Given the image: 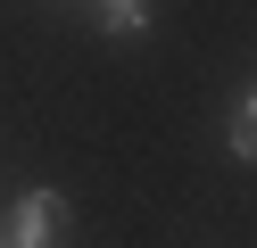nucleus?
Wrapping results in <instances>:
<instances>
[{"mask_svg": "<svg viewBox=\"0 0 257 248\" xmlns=\"http://www.w3.org/2000/svg\"><path fill=\"white\" fill-rule=\"evenodd\" d=\"M67 190H50V182H34V190H17V207H9V223H0V248H67Z\"/></svg>", "mask_w": 257, "mask_h": 248, "instance_id": "f257e3e1", "label": "nucleus"}, {"mask_svg": "<svg viewBox=\"0 0 257 248\" xmlns=\"http://www.w3.org/2000/svg\"><path fill=\"white\" fill-rule=\"evenodd\" d=\"M224 149H232V165H257V91L240 83L232 108H224Z\"/></svg>", "mask_w": 257, "mask_h": 248, "instance_id": "f03ea898", "label": "nucleus"}, {"mask_svg": "<svg viewBox=\"0 0 257 248\" xmlns=\"http://www.w3.org/2000/svg\"><path fill=\"white\" fill-rule=\"evenodd\" d=\"M91 25H100L108 42H124V33H150V25H158V0H91Z\"/></svg>", "mask_w": 257, "mask_h": 248, "instance_id": "7ed1b4c3", "label": "nucleus"}]
</instances>
